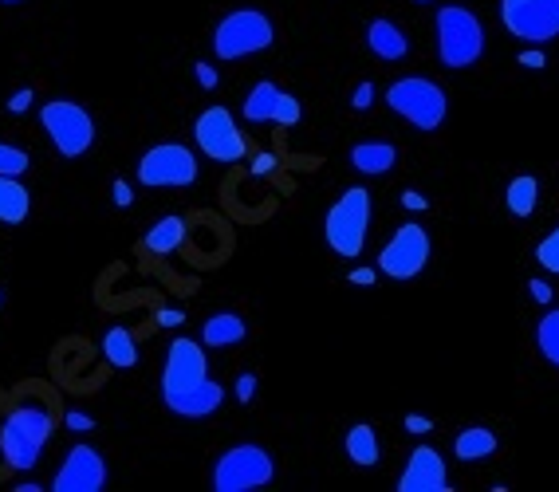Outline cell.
<instances>
[{"instance_id":"8","label":"cell","mask_w":559,"mask_h":492,"mask_svg":"<svg viewBox=\"0 0 559 492\" xmlns=\"http://www.w3.org/2000/svg\"><path fill=\"white\" fill-rule=\"evenodd\" d=\"M201 166H197V154L189 150L186 142H158L150 146L142 158H138V170L134 178L146 189H186L197 182Z\"/></svg>"},{"instance_id":"16","label":"cell","mask_w":559,"mask_h":492,"mask_svg":"<svg viewBox=\"0 0 559 492\" xmlns=\"http://www.w3.org/2000/svg\"><path fill=\"white\" fill-rule=\"evenodd\" d=\"M367 48H371L378 60L386 63H398L410 56V36L394 24V20H386V16H378L367 24Z\"/></svg>"},{"instance_id":"39","label":"cell","mask_w":559,"mask_h":492,"mask_svg":"<svg viewBox=\"0 0 559 492\" xmlns=\"http://www.w3.org/2000/svg\"><path fill=\"white\" fill-rule=\"evenodd\" d=\"M516 63H520V67H536V71H540V67H548V56H544L540 48H524V52L516 56Z\"/></svg>"},{"instance_id":"17","label":"cell","mask_w":559,"mask_h":492,"mask_svg":"<svg viewBox=\"0 0 559 492\" xmlns=\"http://www.w3.org/2000/svg\"><path fill=\"white\" fill-rule=\"evenodd\" d=\"M221 402H225V386H221V382H213V378H205L197 390H189L186 398L170 402L166 410H170V414H178V418H189V422H201V418L217 414V410H221Z\"/></svg>"},{"instance_id":"18","label":"cell","mask_w":559,"mask_h":492,"mask_svg":"<svg viewBox=\"0 0 559 492\" xmlns=\"http://www.w3.org/2000/svg\"><path fill=\"white\" fill-rule=\"evenodd\" d=\"M351 166L367 178H386L398 166V146L394 142H359V146H351Z\"/></svg>"},{"instance_id":"9","label":"cell","mask_w":559,"mask_h":492,"mask_svg":"<svg viewBox=\"0 0 559 492\" xmlns=\"http://www.w3.org/2000/svg\"><path fill=\"white\" fill-rule=\"evenodd\" d=\"M193 142L205 158L221 162V166H233L249 154V138L241 134L237 119L229 115V107H205L193 123Z\"/></svg>"},{"instance_id":"10","label":"cell","mask_w":559,"mask_h":492,"mask_svg":"<svg viewBox=\"0 0 559 492\" xmlns=\"http://www.w3.org/2000/svg\"><path fill=\"white\" fill-rule=\"evenodd\" d=\"M209 378V359H205V343L178 335L166 347V367H162V402H178L189 390H197Z\"/></svg>"},{"instance_id":"12","label":"cell","mask_w":559,"mask_h":492,"mask_svg":"<svg viewBox=\"0 0 559 492\" xmlns=\"http://www.w3.org/2000/svg\"><path fill=\"white\" fill-rule=\"evenodd\" d=\"M500 24L524 44H548L559 36V0H500Z\"/></svg>"},{"instance_id":"30","label":"cell","mask_w":559,"mask_h":492,"mask_svg":"<svg viewBox=\"0 0 559 492\" xmlns=\"http://www.w3.org/2000/svg\"><path fill=\"white\" fill-rule=\"evenodd\" d=\"M32 103H36V91H32V87H20V91L8 95V111H12V115H24Z\"/></svg>"},{"instance_id":"31","label":"cell","mask_w":559,"mask_h":492,"mask_svg":"<svg viewBox=\"0 0 559 492\" xmlns=\"http://www.w3.org/2000/svg\"><path fill=\"white\" fill-rule=\"evenodd\" d=\"M63 426L71 433H87V430H95V418L83 414V410H67V414H63Z\"/></svg>"},{"instance_id":"29","label":"cell","mask_w":559,"mask_h":492,"mask_svg":"<svg viewBox=\"0 0 559 492\" xmlns=\"http://www.w3.org/2000/svg\"><path fill=\"white\" fill-rule=\"evenodd\" d=\"M536 264H540L548 276H559V225L536 245Z\"/></svg>"},{"instance_id":"34","label":"cell","mask_w":559,"mask_h":492,"mask_svg":"<svg viewBox=\"0 0 559 492\" xmlns=\"http://www.w3.org/2000/svg\"><path fill=\"white\" fill-rule=\"evenodd\" d=\"M398 201H402V209H410V213H422V209H430V201H426L418 189H402V197H398Z\"/></svg>"},{"instance_id":"42","label":"cell","mask_w":559,"mask_h":492,"mask_svg":"<svg viewBox=\"0 0 559 492\" xmlns=\"http://www.w3.org/2000/svg\"><path fill=\"white\" fill-rule=\"evenodd\" d=\"M178 323H186V311H178V308L158 311V327H178Z\"/></svg>"},{"instance_id":"13","label":"cell","mask_w":559,"mask_h":492,"mask_svg":"<svg viewBox=\"0 0 559 492\" xmlns=\"http://www.w3.org/2000/svg\"><path fill=\"white\" fill-rule=\"evenodd\" d=\"M52 489L56 492H103L107 489V461L99 449L91 445H71L63 465L52 477Z\"/></svg>"},{"instance_id":"44","label":"cell","mask_w":559,"mask_h":492,"mask_svg":"<svg viewBox=\"0 0 559 492\" xmlns=\"http://www.w3.org/2000/svg\"><path fill=\"white\" fill-rule=\"evenodd\" d=\"M418 4H430V0H418Z\"/></svg>"},{"instance_id":"26","label":"cell","mask_w":559,"mask_h":492,"mask_svg":"<svg viewBox=\"0 0 559 492\" xmlns=\"http://www.w3.org/2000/svg\"><path fill=\"white\" fill-rule=\"evenodd\" d=\"M536 347H540V355L559 367V308H548L540 315V323H536Z\"/></svg>"},{"instance_id":"41","label":"cell","mask_w":559,"mask_h":492,"mask_svg":"<svg viewBox=\"0 0 559 492\" xmlns=\"http://www.w3.org/2000/svg\"><path fill=\"white\" fill-rule=\"evenodd\" d=\"M111 197H115V205H119V209H130V205H134V189H130L126 182L111 185Z\"/></svg>"},{"instance_id":"2","label":"cell","mask_w":559,"mask_h":492,"mask_svg":"<svg viewBox=\"0 0 559 492\" xmlns=\"http://www.w3.org/2000/svg\"><path fill=\"white\" fill-rule=\"evenodd\" d=\"M434 40H437V60L445 63L449 71L473 67V63L485 56V24L465 4H441L437 8Z\"/></svg>"},{"instance_id":"36","label":"cell","mask_w":559,"mask_h":492,"mask_svg":"<svg viewBox=\"0 0 559 492\" xmlns=\"http://www.w3.org/2000/svg\"><path fill=\"white\" fill-rule=\"evenodd\" d=\"M374 280H378V268H351L347 272V284H355V288H371Z\"/></svg>"},{"instance_id":"32","label":"cell","mask_w":559,"mask_h":492,"mask_svg":"<svg viewBox=\"0 0 559 492\" xmlns=\"http://www.w3.org/2000/svg\"><path fill=\"white\" fill-rule=\"evenodd\" d=\"M233 390H237V402H245V406H249L252 398H256V374L245 370V374L237 378V386H233Z\"/></svg>"},{"instance_id":"37","label":"cell","mask_w":559,"mask_h":492,"mask_svg":"<svg viewBox=\"0 0 559 492\" xmlns=\"http://www.w3.org/2000/svg\"><path fill=\"white\" fill-rule=\"evenodd\" d=\"M193 75H197V83H201V87H205V91H213V87H217V67H213V63H197V67H193Z\"/></svg>"},{"instance_id":"4","label":"cell","mask_w":559,"mask_h":492,"mask_svg":"<svg viewBox=\"0 0 559 492\" xmlns=\"http://www.w3.org/2000/svg\"><path fill=\"white\" fill-rule=\"evenodd\" d=\"M272 40H276V28H272V20L260 8H233V12H225L217 20L209 48L217 52V60L233 63V60H245V56L268 52Z\"/></svg>"},{"instance_id":"20","label":"cell","mask_w":559,"mask_h":492,"mask_svg":"<svg viewBox=\"0 0 559 492\" xmlns=\"http://www.w3.org/2000/svg\"><path fill=\"white\" fill-rule=\"evenodd\" d=\"M32 213V193L20 178L0 174V225H24Z\"/></svg>"},{"instance_id":"19","label":"cell","mask_w":559,"mask_h":492,"mask_svg":"<svg viewBox=\"0 0 559 492\" xmlns=\"http://www.w3.org/2000/svg\"><path fill=\"white\" fill-rule=\"evenodd\" d=\"M186 241V217H162V221H154L150 229H146V237H142V248L146 252H154V256H170V252H178Z\"/></svg>"},{"instance_id":"45","label":"cell","mask_w":559,"mask_h":492,"mask_svg":"<svg viewBox=\"0 0 559 492\" xmlns=\"http://www.w3.org/2000/svg\"><path fill=\"white\" fill-rule=\"evenodd\" d=\"M0 304H4V296H0Z\"/></svg>"},{"instance_id":"33","label":"cell","mask_w":559,"mask_h":492,"mask_svg":"<svg viewBox=\"0 0 559 492\" xmlns=\"http://www.w3.org/2000/svg\"><path fill=\"white\" fill-rule=\"evenodd\" d=\"M371 103H374V83H359L355 95H351V107L355 111H371Z\"/></svg>"},{"instance_id":"27","label":"cell","mask_w":559,"mask_h":492,"mask_svg":"<svg viewBox=\"0 0 559 492\" xmlns=\"http://www.w3.org/2000/svg\"><path fill=\"white\" fill-rule=\"evenodd\" d=\"M28 166H32L28 150H20V146H12V142H0V174H4V178H24Z\"/></svg>"},{"instance_id":"38","label":"cell","mask_w":559,"mask_h":492,"mask_svg":"<svg viewBox=\"0 0 559 492\" xmlns=\"http://www.w3.org/2000/svg\"><path fill=\"white\" fill-rule=\"evenodd\" d=\"M402 426H406V433H418V437L434 430V422H430L426 414H406V418H402Z\"/></svg>"},{"instance_id":"15","label":"cell","mask_w":559,"mask_h":492,"mask_svg":"<svg viewBox=\"0 0 559 492\" xmlns=\"http://www.w3.org/2000/svg\"><path fill=\"white\" fill-rule=\"evenodd\" d=\"M249 339V323L237 315V311H217L201 323V343L205 351H225V347H237Z\"/></svg>"},{"instance_id":"25","label":"cell","mask_w":559,"mask_h":492,"mask_svg":"<svg viewBox=\"0 0 559 492\" xmlns=\"http://www.w3.org/2000/svg\"><path fill=\"white\" fill-rule=\"evenodd\" d=\"M276 99H280V87L276 83H256L249 95H245V103H241V115H245V123L249 126H260V123H272V111H276Z\"/></svg>"},{"instance_id":"22","label":"cell","mask_w":559,"mask_h":492,"mask_svg":"<svg viewBox=\"0 0 559 492\" xmlns=\"http://www.w3.org/2000/svg\"><path fill=\"white\" fill-rule=\"evenodd\" d=\"M497 453V433L485 430V426H469V430H461L453 437V457L457 461H485V457H493Z\"/></svg>"},{"instance_id":"11","label":"cell","mask_w":559,"mask_h":492,"mask_svg":"<svg viewBox=\"0 0 559 492\" xmlns=\"http://www.w3.org/2000/svg\"><path fill=\"white\" fill-rule=\"evenodd\" d=\"M430 233L418 221H406L394 229V237L386 241V248L378 252V272L390 280H414L426 272L430 264Z\"/></svg>"},{"instance_id":"40","label":"cell","mask_w":559,"mask_h":492,"mask_svg":"<svg viewBox=\"0 0 559 492\" xmlns=\"http://www.w3.org/2000/svg\"><path fill=\"white\" fill-rule=\"evenodd\" d=\"M272 170H276V154H256V158H252V174H256V178H268Z\"/></svg>"},{"instance_id":"5","label":"cell","mask_w":559,"mask_h":492,"mask_svg":"<svg viewBox=\"0 0 559 492\" xmlns=\"http://www.w3.org/2000/svg\"><path fill=\"white\" fill-rule=\"evenodd\" d=\"M386 107L406 119L418 130H437V126L449 119V95L445 87L426 79V75H406V79H394L386 87Z\"/></svg>"},{"instance_id":"21","label":"cell","mask_w":559,"mask_h":492,"mask_svg":"<svg viewBox=\"0 0 559 492\" xmlns=\"http://www.w3.org/2000/svg\"><path fill=\"white\" fill-rule=\"evenodd\" d=\"M343 449H347L351 465H359V469H371V465L382 461L378 433H374V426H367V422H359V426H351V430H347V437H343Z\"/></svg>"},{"instance_id":"24","label":"cell","mask_w":559,"mask_h":492,"mask_svg":"<svg viewBox=\"0 0 559 492\" xmlns=\"http://www.w3.org/2000/svg\"><path fill=\"white\" fill-rule=\"evenodd\" d=\"M103 355H107L111 367H119V370L138 367V339H134V331H130V327H107V335H103Z\"/></svg>"},{"instance_id":"7","label":"cell","mask_w":559,"mask_h":492,"mask_svg":"<svg viewBox=\"0 0 559 492\" xmlns=\"http://www.w3.org/2000/svg\"><path fill=\"white\" fill-rule=\"evenodd\" d=\"M40 126L48 134V142L56 146L60 158H83L95 146V119L87 107H79L75 99H52L40 107Z\"/></svg>"},{"instance_id":"14","label":"cell","mask_w":559,"mask_h":492,"mask_svg":"<svg viewBox=\"0 0 559 492\" xmlns=\"http://www.w3.org/2000/svg\"><path fill=\"white\" fill-rule=\"evenodd\" d=\"M449 465L434 445H418L398 477V492H449Z\"/></svg>"},{"instance_id":"35","label":"cell","mask_w":559,"mask_h":492,"mask_svg":"<svg viewBox=\"0 0 559 492\" xmlns=\"http://www.w3.org/2000/svg\"><path fill=\"white\" fill-rule=\"evenodd\" d=\"M528 296H532L536 304L548 308V304H552V284H548V280H528Z\"/></svg>"},{"instance_id":"23","label":"cell","mask_w":559,"mask_h":492,"mask_svg":"<svg viewBox=\"0 0 559 492\" xmlns=\"http://www.w3.org/2000/svg\"><path fill=\"white\" fill-rule=\"evenodd\" d=\"M504 205H508V213H512L516 221H528V217L536 213V205H540V182H536L532 174L512 178L508 189H504Z\"/></svg>"},{"instance_id":"6","label":"cell","mask_w":559,"mask_h":492,"mask_svg":"<svg viewBox=\"0 0 559 492\" xmlns=\"http://www.w3.org/2000/svg\"><path fill=\"white\" fill-rule=\"evenodd\" d=\"M272 477H276L272 453L264 445H256V441H241V445H229L217 457L209 485L217 492H256L264 485H272Z\"/></svg>"},{"instance_id":"28","label":"cell","mask_w":559,"mask_h":492,"mask_svg":"<svg viewBox=\"0 0 559 492\" xmlns=\"http://www.w3.org/2000/svg\"><path fill=\"white\" fill-rule=\"evenodd\" d=\"M304 119V107H300V99L296 95H288V91H280V99H276V111H272V123L276 126H296Z\"/></svg>"},{"instance_id":"3","label":"cell","mask_w":559,"mask_h":492,"mask_svg":"<svg viewBox=\"0 0 559 492\" xmlns=\"http://www.w3.org/2000/svg\"><path fill=\"white\" fill-rule=\"evenodd\" d=\"M371 233V193L363 185H351L335 197V205L323 217V237L327 248L343 260H359Z\"/></svg>"},{"instance_id":"1","label":"cell","mask_w":559,"mask_h":492,"mask_svg":"<svg viewBox=\"0 0 559 492\" xmlns=\"http://www.w3.org/2000/svg\"><path fill=\"white\" fill-rule=\"evenodd\" d=\"M56 430V414L48 402L40 398H28L20 402L4 422H0V453H4V465L16 469V473H28L40 465L44 457V445Z\"/></svg>"},{"instance_id":"43","label":"cell","mask_w":559,"mask_h":492,"mask_svg":"<svg viewBox=\"0 0 559 492\" xmlns=\"http://www.w3.org/2000/svg\"><path fill=\"white\" fill-rule=\"evenodd\" d=\"M0 4H20V0H0Z\"/></svg>"}]
</instances>
